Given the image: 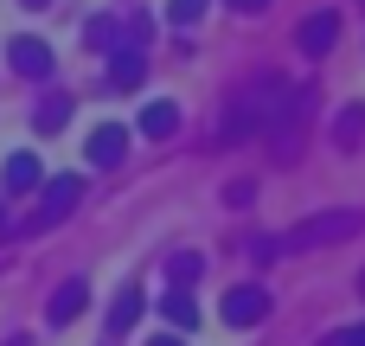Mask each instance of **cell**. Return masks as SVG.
Wrapping results in <instances>:
<instances>
[{
	"label": "cell",
	"mask_w": 365,
	"mask_h": 346,
	"mask_svg": "<svg viewBox=\"0 0 365 346\" xmlns=\"http://www.w3.org/2000/svg\"><path fill=\"white\" fill-rule=\"evenodd\" d=\"M0 225H6V212H0Z\"/></svg>",
	"instance_id": "obj_24"
},
{
	"label": "cell",
	"mask_w": 365,
	"mask_h": 346,
	"mask_svg": "<svg viewBox=\"0 0 365 346\" xmlns=\"http://www.w3.org/2000/svg\"><path fill=\"white\" fill-rule=\"evenodd\" d=\"M6 64H13L19 77L45 83V77H51V45H45V39H26V32H19V39H6Z\"/></svg>",
	"instance_id": "obj_4"
},
{
	"label": "cell",
	"mask_w": 365,
	"mask_h": 346,
	"mask_svg": "<svg viewBox=\"0 0 365 346\" xmlns=\"http://www.w3.org/2000/svg\"><path fill=\"white\" fill-rule=\"evenodd\" d=\"M64 122H71V96H45V103H38V116H32V128H38V135H58Z\"/></svg>",
	"instance_id": "obj_14"
},
{
	"label": "cell",
	"mask_w": 365,
	"mask_h": 346,
	"mask_svg": "<svg viewBox=\"0 0 365 346\" xmlns=\"http://www.w3.org/2000/svg\"><path fill=\"white\" fill-rule=\"evenodd\" d=\"M6 346H32V340H26V334H13V340H6Z\"/></svg>",
	"instance_id": "obj_21"
},
{
	"label": "cell",
	"mask_w": 365,
	"mask_h": 346,
	"mask_svg": "<svg viewBox=\"0 0 365 346\" xmlns=\"http://www.w3.org/2000/svg\"><path fill=\"white\" fill-rule=\"evenodd\" d=\"M128 154V128L122 122H103L96 135H90V167H115Z\"/></svg>",
	"instance_id": "obj_8"
},
{
	"label": "cell",
	"mask_w": 365,
	"mask_h": 346,
	"mask_svg": "<svg viewBox=\"0 0 365 346\" xmlns=\"http://www.w3.org/2000/svg\"><path fill=\"white\" fill-rule=\"evenodd\" d=\"M334 39H340V13H327V6H321V13H308V19H302V51H308V58H327V51H334Z\"/></svg>",
	"instance_id": "obj_6"
},
{
	"label": "cell",
	"mask_w": 365,
	"mask_h": 346,
	"mask_svg": "<svg viewBox=\"0 0 365 346\" xmlns=\"http://www.w3.org/2000/svg\"><path fill=\"white\" fill-rule=\"evenodd\" d=\"M135 321H141V289H115V302H109V327L128 334Z\"/></svg>",
	"instance_id": "obj_13"
},
{
	"label": "cell",
	"mask_w": 365,
	"mask_h": 346,
	"mask_svg": "<svg viewBox=\"0 0 365 346\" xmlns=\"http://www.w3.org/2000/svg\"><path fill=\"white\" fill-rule=\"evenodd\" d=\"M359 295H365V276H359Z\"/></svg>",
	"instance_id": "obj_23"
},
{
	"label": "cell",
	"mask_w": 365,
	"mask_h": 346,
	"mask_svg": "<svg viewBox=\"0 0 365 346\" xmlns=\"http://www.w3.org/2000/svg\"><path fill=\"white\" fill-rule=\"evenodd\" d=\"M77 199H83V180H77V173H58V180H45V193H38V218H32V225H58V218H64Z\"/></svg>",
	"instance_id": "obj_5"
},
{
	"label": "cell",
	"mask_w": 365,
	"mask_h": 346,
	"mask_svg": "<svg viewBox=\"0 0 365 346\" xmlns=\"http://www.w3.org/2000/svg\"><path fill=\"white\" fill-rule=\"evenodd\" d=\"M109 83H115V90H141V83H148V58H141L135 45L115 51V58H109Z\"/></svg>",
	"instance_id": "obj_10"
},
{
	"label": "cell",
	"mask_w": 365,
	"mask_h": 346,
	"mask_svg": "<svg viewBox=\"0 0 365 346\" xmlns=\"http://www.w3.org/2000/svg\"><path fill=\"white\" fill-rule=\"evenodd\" d=\"M199 13H205V0H167V19H173V26H192Z\"/></svg>",
	"instance_id": "obj_17"
},
{
	"label": "cell",
	"mask_w": 365,
	"mask_h": 346,
	"mask_svg": "<svg viewBox=\"0 0 365 346\" xmlns=\"http://www.w3.org/2000/svg\"><path fill=\"white\" fill-rule=\"evenodd\" d=\"M321 346H365V321H353V327H340V334H327Z\"/></svg>",
	"instance_id": "obj_18"
},
{
	"label": "cell",
	"mask_w": 365,
	"mask_h": 346,
	"mask_svg": "<svg viewBox=\"0 0 365 346\" xmlns=\"http://www.w3.org/2000/svg\"><path fill=\"white\" fill-rule=\"evenodd\" d=\"M365 231V212H321V218H302L282 250H314V244H340V238H359Z\"/></svg>",
	"instance_id": "obj_2"
},
{
	"label": "cell",
	"mask_w": 365,
	"mask_h": 346,
	"mask_svg": "<svg viewBox=\"0 0 365 346\" xmlns=\"http://www.w3.org/2000/svg\"><path fill=\"white\" fill-rule=\"evenodd\" d=\"M225 321L231 327H257L263 315H269V289H257V283H237V289H225Z\"/></svg>",
	"instance_id": "obj_3"
},
{
	"label": "cell",
	"mask_w": 365,
	"mask_h": 346,
	"mask_svg": "<svg viewBox=\"0 0 365 346\" xmlns=\"http://www.w3.org/2000/svg\"><path fill=\"white\" fill-rule=\"evenodd\" d=\"M334 141H340L346 154L365 141V103H346V109H340V122H334Z\"/></svg>",
	"instance_id": "obj_12"
},
{
	"label": "cell",
	"mask_w": 365,
	"mask_h": 346,
	"mask_svg": "<svg viewBox=\"0 0 365 346\" xmlns=\"http://www.w3.org/2000/svg\"><path fill=\"white\" fill-rule=\"evenodd\" d=\"M148 346H186V340H180V334H154Z\"/></svg>",
	"instance_id": "obj_20"
},
{
	"label": "cell",
	"mask_w": 365,
	"mask_h": 346,
	"mask_svg": "<svg viewBox=\"0 0 365 346\" xmlns=\"http://www.w3.org/2000/svg\"><path fill=\"white\" fill-rule=\"evenodd\" d=\"M0 186H6V193H38V186H45V167H38V154H6V167H0Z\"/></svg>",
	"instance_id": "obj_7"
},
{
	"label": "cell",
	"mask_w": 365,
	"mask_h": 346,
	"mask_svg": "<svg viewBox=\"0 0 365 346\" xmlns=\"http://www.w3.org/2000/svg\"><path fill=\"white\" fill-rule=\"evenodd\" d=\"M173 128H180V103H148L141 109V135L148 141H167Z\"/></svg>",
	"instance_id": "obj_11"
},
{
	"label": "cell",
	"mask_w": 365,
	"mask_h": 346,
	"mask_svg": "<svg viewBox=\"0 0 365 346\" xmlns=\"http://www.w3.org/2000/svg\"><path fill=\"white\" fill-rule=\"evenodd\" d=\"M225 6H237V13H257V6H269V0H225Z\"/></svg>",
	"instance_id": "obj_19"
},
{
	"label": "cell",
	"mask_w": 365,
	"mask_h": 346,
	"mask_svg": "<svg viewBox=\"0 0 365 346\" xmlns=\"http://www.w3.org/2000/svg\"><path fill=\"white\" fill-rule=\"evenodd\" d=\"M83 302H90V289L71 276V283H64V289L45 302V321H51V327H64V321H77V315H83Z\"/></svg>",
	"instance_id": "obj_9"
},
{
	"label": "cell",
	"mask_w": 365,
	"mask_h": 346,
	"mask_svg": "<svg viewBox=\"0 0 365 346\" xmlns=\"http://www.w3.org/2000/svg\"><path fill=\"white\" fill-rule=\"evenodd\" d=\"M308 128H314V96H308V90H289V103L263 122V135H269V161H276V167H295Z\"/></svg>",
	"instance_id": "obj_1"
},
{
	"label": "cell",
	"mask_w": 365,
	"mask_h": 346,
	"mask_svg": "<svg viewBox=\"0 0 365 346\" xmlns=\"http://www.w3.org/2000/svg\"><path fill=\"white\" fill-rule=\"evenodd\" d=\"M160 315H167V327H192V321H199V308H192L186 289H167V295H160Z\"/></svg>",
	"instance_id": "obj_15"
},
{
	"label": "cell",
	"mask_w": 365,
	"mask_h": 346,
	"mask_svg": "<svg viewBox=\"0 0 365 346\" xmlns=\"http://www.w3.org/2000/svg\"><path fill=\"white\" fill-rule=\"evenodd\" d=\"M26 6H45V0H26Z\"/></svg>",
	"instance_id": "obj_22"
},
{
	"label": "cell",
	"mask_w": 365,
	"mask_h": 346,
	"mask_svg": "<svg viewBox=\"0 0 365 346\" xmlns=\"http://www.w3.org/2000/svg\"><path fill=\"white\" fill-rule=\"evenodd\" d=\"M199 270H205V263H199L192 250H180V257L167 263V276H173V289H192V283H199Z\"/></svg>",
	"instance_id": "obj_16"
}]
</instances>
